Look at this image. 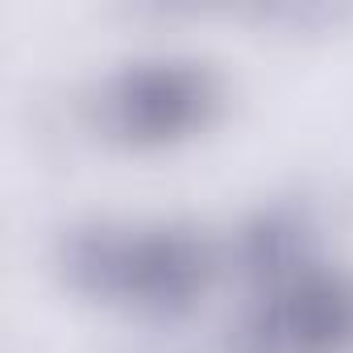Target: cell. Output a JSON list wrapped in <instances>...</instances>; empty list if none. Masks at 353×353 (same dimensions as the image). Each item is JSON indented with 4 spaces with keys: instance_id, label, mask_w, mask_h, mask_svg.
I'll list each match as a JSON object with an SVG mask.
<instances>
[{
    "instance_id": "cell-3",
    "label": "cell",
    "mask_w": 353,
    "mask_h": 353,
    "mask_svg": "<svg viewBox=\"0 0 353 353\" xmlns=\"http://www.w3.org/2000/svg\"><path fill=\"white\" fill-rule=\"evenodd\" d=\"M233 353H353V279L299 270L233 328Z\"/></svg>"
},
{
    "instance_id": "cell-1",
    "label": "cell",
    "mask_w": 353,
    "mask_h": 353,
    "mask_svg": "<svg viewBox=\"0 0 353 353\" xmlns=\"http://www.w3.org/2000/svg\"><path fill=\"white\" fill-rule=\"evenodd\" d=\"M59 262L75 291L121 299L141 312H183L212 279V254L204 237L183 225L71 229L63 237Z\"/></svg>"
},
{
    "instance_id": "cell-2",
    "label": "cell",
    "mask_w": 353,
    "mask_h": 353,
    "mask_svg": "<svg viewBox=\"0 0 353 353\" xmlns=\"http://www.w3.org/2000/svg\"><path fill=\"white\" fill-rule=\"evenodd\" d=\"M216 75L183 54H145L108 75L100 121L129 145H174L200 133L216 112Z\"/></svg>"
}]
</instances>
